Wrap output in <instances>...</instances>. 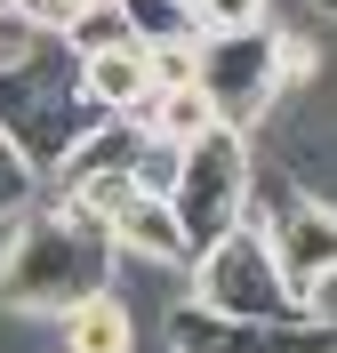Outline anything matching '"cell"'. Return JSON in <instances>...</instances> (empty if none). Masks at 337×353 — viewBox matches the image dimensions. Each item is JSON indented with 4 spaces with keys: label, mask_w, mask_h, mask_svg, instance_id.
Instances as JSON below:
<instances>
[{
    "label": "cell",
    "mask_w": 337,
    "mask_h": 353,
    "mask_svg": "<svg viewBox=\"0 0 337 353\" xmlns=\"http://www.w3.org/2000/svg\"><path fill=\"white\" fill-rule=\"evenodd\" d=\"M89 289H112V241L81 201H48V209H17V233L0 249V305L24 321H57L81 305Z\"/></svg>",
    "instance_id": "1"
},
{
    "label": "cell",
    "mask_w": 337,
    "mask_h": 353,
    "mask_svg": "<svg viewBox=\"0 0 337 353\" xmlns=\"http://www.w3.org/2000/svg\"><path fill=\"white\" fill-rule=\"evenodd\" d=\"M96 121H105V112L89 105L81 65H72L57 41H41L32 57H17V65H0V137L24 153V169H57Z\"/></svg>",
    "instance_id": "2"
},
{
    "label": "cell",
    "mask_w": 337,
    "mask_h": 353,
    "mask_svg": "<svg viewBox=\"0 0 337 353\" xmlns=\"http://www.w3.org/2000/svg\"><path fill=\"white\" fill-rule=\"evenodd\" d=\"M185 273H193V297H185V305L217 313V321H314V313L289 297L265 233H257L249 217L233 225V233H217V241H201Z\"/></svg>",
    "instance_id": "3"
},
{
    "label": "cell",
    "mask_w": 337,
    "mask_h": 353,
    "mask_svg": "<svg viewBox=\"0 0 337 353\" xmlns=\"http://www.w3.org/2000/svg\"><path fill=\"white\" fill-rule=\"evenodd\" d=\"M249 185H257V153H249L241 129H209L177 153V176H169V209H177L185 241L201 249L217 233L249 217Z\"/></svg>",
    "instance_id": "4"
},
{
    "label": "cell",
    "mask_w": 337,
    "mask_h": 353,
    "mask_svg": "<svg viewBox=\"0 0 337 353\" xmlns=\"http://www.w3.org/2000/svg\"><path fill=\"white\" fill-rule=\"evenodd\" d=\"M65 201H81L96 217V233L112 241V257H136V265H193V241H185L177 209L129 176H81V185H57Z\"/></svg>",
    "instance_id": "5"
},
{
    "label": "cell",
    "mask_w": 337,
    "mask_h": 353,
    "mask_svg": "<svg viewBox=\"0 0 337 353\" xmlns=\"http://www.w3.org/2000/svg\"><path fill=\"white\" fill-rule=\"evenodd\" d=\"M193 81H201V97L217 105L225 129H257L273 112V97H281V72H273V24H257V32H201V48H193Z\"/></svg>",
    "instance_id": "6"
},
{
    "label": "cell",
    "mask_w": 337,
    "mask_h": 353,
    "mask_svg": "<svg viewBox=\"0 0 337 353\" xmlns=\"http://www.w3.org/2000/svg\"><path fill=\"white\" fill-rule=\"evenodd\" d=\"M273 249V265H281V281H289L297 305H314V289L337 273V209L321 193H289L281 209H273V225H257Z\"/></svg>",
    "instance_id": "7"
},
{
    "label": "cell",
    "mask_w": 337,
    "mask_h": 353,
    "mask_svg": "<svg viewBox=\"0 0 337 353\" xmlns=\"http://www.w3.org/2000/svg\"><path fill=\"white\" fill-rule=\"evenodd\" d=\"M169 353H337V330L329 321H217L201 305H177Z\"/></svg>",
    "instance_id": "8"
},
{
    "label": "cell",
    "mask_w": 337,
    "mask_h": 353,
    "mask_svg": "<svg viewBox=\"0 0 337 353\" xmlns=\"http://www.w3.org/2000/svg\"><path fill=\"white\" fill-rule=\"evenodd\" d=\"M129 121H136L145 137H161V145H177V153L193 145V137L225 129V121H217V105L201 97V81H169V88H145V97L129 105Z\"/></svg>",
    "instance_id": "9"
},
{
    "label": "cell",
    "mask_w": 337,
    "mask_h": 353,
    "mask_svg": "<svg viewBox=\"0 0 337 353\" xmlns=\"http://www.w3.org/2000/svg\"><path fill=\"white\" fill-rule=\"evenodd\" d=\"M57 345L65 353H136V321L121 289H89L81 305L57 313Z\"/></svg>",
    "instance_id": "10"
},
{
    "label": "cell",
    "mask_w": 337,
    "mask_h": 353,
    "mask_svg": "<svg viewBox=\"0 0 337 353\" xmlns=\"http://www.w3.org/2000/svg\"><path fill=\"white\" fill-rule=\"evenodd\" d=\"M81 65V88H89L96 112H129L145 88H153V65H145V41L129 48H96V57H72Z\"/></svg>",
    "instance_id": "11"
},
{
    "label": "cell",
    "mask_w": 337,
    "mask_h": 353,
    "mask_svg": "<svg viewBox=\"0 0 337 353\" xmlns=\"http://www.w3.org/2000/svg\"><path fill=\"white\" fill-rule=\"evenodd\" d=\"M129 41H136V24L121 17V0H96V8H81V17L57 32L65 57H96V48H129Z\"/></svg>",
    "instance_id": "12"
},
{
    "label": "cell",
    "mask_w": 337,
    "mask_h": 353,
    "mask_svg": "<svg viewBox=\"0 0 337 353\" xmlns=\"http://www.w3.org/2000/svg\"><path fill=\"white\" fill-rule=\"evenodd\" d=\"M185 8H193L201 32H257V24H273V0H185Z\"/></svg>",
    "instance_id": "13"
},
{
    "label": "cell",
    "mask_w": 337,
    "mask_h": 353,
    "mask_svg": "<svg viewBox=\"0 0 337 353\" xmlns=\"http://www.w3.org/2000/svg\"><path fill=\"white\" fill-rule=\"evenodd\" d=\"M24 201H32V169H24V153L0 137V217H17Z\"/></svg>",
    "instance_id": "14"
},
{
    "label": "cell",
    "mask_w": 337,
    "mask_h": 353,
    "mask_svg": "<svg viewBox=\"0 0 337 353\" xmlns=\"http://www.w3.org/2000/svg\"><path fill=\"white\" fill-rule=\"evenodd\" d=\"M314 17H337V0H314Z\"/></svg>",
    "instance_id": "15"
}]
</instances>
